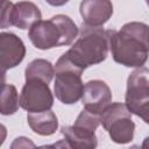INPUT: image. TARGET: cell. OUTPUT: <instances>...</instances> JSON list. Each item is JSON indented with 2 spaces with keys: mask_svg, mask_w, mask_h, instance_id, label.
Wrapping results in <instances>:
<instances>
[{
  "mask_svg": "<svg viewBox=\"0 0 149 149\" xmlns=\"http://www.w3.org/2000/svg\"><path fill=\"white\" fill-rule=\"evenodd\" d=\"M20 106V99L17 95L16 87L12 84H3L1 100H0V112L2 115L14 114Z\"/></svg>",
  "mask_w": 149,
  "mask_h": 149,
  "instance_id": "9a60e30c",
  "label": "cell"
},
{
  "mask_svg": "<svg viewBox=\"0 0 149 149\" xmlns=\"http://www.w3.org/2000/svg\"><path fill=\"white\" fill-rule=\"evenodd\" d=\"M99 123H100V115H97L86 109H83L79 113V115L77 116V119L73 123V127L85 130V132L95 133Z\"/></svg>",
  "mask_w": 149,
  "mask_h": 149,
  "instance_id": "2e32d148",
  "label": "cell"
},
{
  "mask_svg": "<svg viewBox=\"0 0 149 149\" xmlns=\"http://www.w3.org/2000/svg\"><path fill=\"white\" fill-rule=\"evenodd\" d=\"M84 24L93 28L102 27L113 14V5L108 0H85L79 6Z\"/></svg>",
  "mask_w": 149,
  "mask_h": 149,
  "instance_id": "8fae6325",
  "label": "cell"
},
{
  "mask_svg": "<svg viewBox=\"0 0 149 149\" xmlns=\"http://www.w3.org/2000/svg\"><path fill=\"white\" fill-rule=\"evenodd\" d=\"M78 27L64 14H57L50 20H41L34 24L28 33V37L35 48L48 50L55 47L70 45L78 36Z\"/></svg>",
  "mask_w": 149,
  "mask_h": 149,
  "instance_id": "3957f363",
  "label": "cell"
},
{
  "mask_svg": "<svg viewBox=\"0 0 149 149\" xmlns=\"http://www.w3.org/2000/svg\"><path fill=\"white\" fill-rule=\"evenodd\" d=\"M125 105L130 113L149 100V70L146 68L135 69L127 79Z\"/></svg>",
  "mask_w": 149,
  "mask_h": 149,
  "instance_id": "9c48e42d",
  "label": "cell"
},
{
  "mask_svg": "<svg viewBox=\"0 0 149 149\" xmlns=\"http://www.w3.org/2000/svg\"><path fill=\"white\" fill-rule=\"evenodd\" d=\"M113 59L127 68H143L149 56V26L128 22L119 31L108 30Z\"/></svg>",
  "mask_w": 149,
  "mask_h": 149,
  "instance_id": "6da1fadb",
  "label": "cell"
},
{
  "mask_svg": "<svg viewBox=\"0 0 149 149\" xmlns=\"http://www.w3.org/2000/svg\"><path fill=\"white\" fill-rule=\"evenodd\" d=\"M141 148H142V149H149V136H147V137L143 140Z\"/></svg>",
  "mask_w": 149,
  "mask_h": 149,
  "instance_id": "ffe728a7",
  "label": "cell"
},
{
  "mask_svg": "<svg viewBox=\"0 0 149 149\" xmlns=\"http://www.w3.org/2000/svg\"><path fill=\"white\" fill-rule=\"evenodd\" d=\"M83 71L79 70L63 54L55 65V94L56 98L66 105L76 104L81 99L84 84L81 81Z\"/></svg>",
  "mask_w": 149,
  "mask_h": 149,
  "instance_id": "277c9868",
  "label": "cell"
},
{
  "mask_svg": "<svg viewBox=\"0 0 149 149\" xmlns=\"http://www.w3.org/2000/svg\"><path fill=\"white\" fill-rule=\"evenodd\" d=\"M81 102L84 109L93 114L101 115L112 104V92L109 86L99 79L87 81L84 85Z\"/></svg>",
  "mask_w": 149,
  "mask_h": 149,
  "instance_id": "ba28073f",
  "label": "cell"
},
{
  "mask_svg": "<svg viewBox=\"0 0 149 149\" xmlns=\"http://www.w3.org/2000/svg\"><path fill=\"white\" fill-rule=\"evenodd\" d=\"M9 149H38V148L30 139L26 136H19L13 140Z\"/></svg>",
  "mask_w": 149,
  "mask_h": 149,
  "instance_id": "e0dca14e",
  "label": "cell"
},
{
  "mask_svg": "<svg viewBox=\"0 0 149 149\" xmlns=\"http://www.w3.org/2000/svg\"><path fill=\"white\" fill-rule=\"evenodd\" d=\"M54 146L56 147V149H73L72 146L64 139V140H59L57 142L54 143Z\"/></svg>",
  "mask_w": 149,
  "mask_h": 149,
  "instance_id": "d6986e66",
  "label": "cell"
},
{
  "mask_svg": "<svg viewBox=\"0 0 149 149\" xmlns=\"http://www.w3.org/2000/svg\"><path fill=\"white\" fill-rule=\"evenodd\" d=\"M54 74H55V68L52 66V64L49 61L42 58H37L30 62L24 71L26 80L40 79L45 81L47 84L51 81Z\"/></svg>",
  "mask_w": 149,
  "mask_h": 149,
  "instance_id": "5bb4252c",
  "label": "cell"
},
{
  "mask_svg": "<svg viewBox=\"0 0 149 149\" xmlns=\"http://www.w3.org/2000/svg\"><path fill=\"white\" fill-rule=\"evenodd\" d=\"M128 149H142L140 146H132V147H129Z\"/></svg>",
  "mask_w": 149,
  "mask_h": 149,
  "instance_id": "7402d4cb",
  "label": "cell"
},
{
  "mask_svg": "<svg viewBox=\"0 0 149 149\" xmlns=\"http://www.w3.org/2000/svg\"><path fill=\"white\" fill-rule=\"evenodd\" d=\"M132 114H135L137 116H140L146 123L149 125V100L143 102L142 105H140L139 107H136Z\"/></svg>",
  "mask_w": 149,
  "mask_h": 149,
  "instance_id": "ac0fdd59",
  "label": "cell"
},
{
  "mask_svg": "<svg viewBox=\"0 0 149 149\" xmlns=\"http://www.w3.org/2000/svg\"><path fill=\"white\" fill-rule=\"evenodd\" d=\"M108 50V30L88 27L83 23L79 37L64 54L79 70L84 71L86 68L105 61Z\"/></svg>",
  "mask_w": 149,
  "mask_h": 149,
  "instance_id": "7a4b0ae2",
  "label": "cell"
},
{
  "mask_svg": "<svg viewBox=\"0 0 149 149\" xmlns=\"http://www.w3.org/2000/svg\"><path fill=\"white\" fill-rule=\"evenodd\" d=\"M27 121L31 130L42 136L52 135L58 128L57 116L51 109L40 113H28Z\"/></svg>",
  "mask_w": 149,
  "mask_h": 149,
  "instance_id": "7c38bea8",
  "label": "cell"
},
{
  "mask_svg": "<svg viewBox=\"0 0 149 149\" xmlns=\"http://www.w3.org/2000/svg\"><path fill=\"white\" fill-rule=\"evenodd\" d=\"M147 5H148V6H149V1H147Z\"/></svg>",
  "mask_w": 149,
  "mask_h": 149,
  "instance_id": "603a6c76",
  "label": "cell"
},
{
  "mask_svg": "<svg viewBox=\"0 0 149 149\" xmlns=\"http://www.w3.org/2000/svg\"><path fill=\"white\" fill-rule=\"evenodd\" d=\"M61 133L73 149H97L98 140L95 133L85 132L73 126L62 127Z\"/></svg>",
  "mask_w": 149,
  "mask_h": 149,
  "instance_id": "4fadbf2b",
  "label": "cell"
},
{
  "mask_svg": "<svg viewBox=\"0 0 149 149\" xmlns=\"http://www.w3.org/2000/svg\"><path fill=\"white\" fill-rule=\"evenodd\" d=\"M38 149H56V147L54 144H45V146L38 147Z\"/></svg>",
  "mask_w": 149,
  "mask_h": 149,
  "instance_id": "44dd1931",
  "label": "cell"
},
{
  "mask_svg": "<svg viewBox=\"0 0 149 149\" xmlns=\"http://www.w3.org/2000/svg\"><path fill=\"white\" fill-rule=\"evenodd\" d=\"M26 56V47L20 37L13 33L0 34V65L5 73L19 65Z\"/></svg>",
  "mask_w": 149,
  "mask_h": 149,
  "instance_id": "30bf717a",
  "label": "cell"
},
{
  "mask_svg": "<svg viewBox=\"0 0 149 149\" xmlns=\"http://www.w3.org/2000/svg\"><path fill=\"white\" fill-rule=\"evenodd\" d=\"M41 19V10L34 2L20 1L13 3L3 1L1 3V28L15 26L20 29H30Z\"/></svg>",
  "mask_w": 149,
  "mask_h": 149,
  "instance_id": "8992f818",
  "label": "cell"
},
{
  "mask_svg": "<svg viewBox=\"0 0 149 149\" xmlns=\"http://www.w3.org/2000/svg\"><path fill=\"white\" fill-rule=\"evenodd\" d=\"M54 105V95L47 84L40 79L26 80L20 94V106L28 113L50 111Z\"/></svg>",
  "mask_w": 149,
  "mask_h": 149,
  "instance_id": "52a82bcc",
  "label": "cell"
},
{
  "mask_svg": "<svg viewBox=\"0 0 149 149\" xmlns=\"http://www.w3.org/2000/svg\"><path fill=\"white\" fill-rule=\"evenodd\" d=\"M100 123L115 143L126 144L134 137L135 123L132 120V113L122 102L111 104L100 115Z\"/></svg>",
  "mask_w": 149,
  "mask_h": 149,
  "instance_id": "5b68a950",
  "label": "cell"
}]
</instances>
